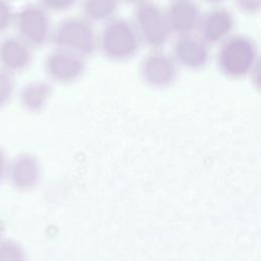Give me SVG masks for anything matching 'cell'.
<instances>
[{"mask_svg": "<svg viewBox=\"0 0 261 261\" xmlns=\"http://www.w3.org/2000/svg\"><path fill=\"white\" fill-rule=\"evenodd\" d=\"M141 40L133 21L113 16L104 22L98 36V48L109 60L121 62L133 58L139 51Z\"/></svg>", "mask_w": 261, "mask_h": 261, "instance_id": "1", "label": "cell"}, {"mask_svg": "<svg viewBox=\"0 0 261 261\" xmlns=\"http://www.w3.org/2000/svg\"><path fill=\"white\" fill-rule=\"evenodd\" d=\"M217 51V65L229 79L248 75L258 63V48L249 36L229 35L221 41Z\"/></svg>", "mask_w": 261, "mask_h": 261, "instance_id": "2", "label": "cell"}, {"mask_svg": "<svg viewBox=\"0 0 261 261\" xmlns=\"http://www.w3.org/2000/svg\"><path fill=\"white\" fill-rule=\"evenodd\" d=\"M50 42L54 48L67 50L83 57L98 48V36L90 20L82 16H67L52 28Z\"/></svg>", "mask_w": 261, "mask_h": 261, "instance_id": "3", "label": "cell"}, {"mask_svg": "<svg viewBox=\"0 0 261 261\" xmlns=\"http://www.w3.org/2000/svg\"><path fill=\"white\" fill-rule=\"evenodd\" d=\"M133 24L141 43L153 50L163 47L170 36L165 11L153 0H144L135 5Z\"/></svg>", "mask_w": 261, "mask_h": 261, "instance_id": "4", "label": "cell"}, {"mask_svg": "<svg viewBox=\"0 0 261 261\" xmlns=\"http://www.w3.org/2000/svg\"><path fill=\"white\" fill-rule=\"evenodd\" d=\"M18 36L32 48H40L50 42L52 31L49 11L40 3H28L14 13Z\"/></svg>", "mask_w": 261, "mask_h": 261, "instance_id": "5", "label": "cell"}, {"mask_svg": "<svg viewBox=\"0 0 261 261\" xmlns=\"http://www.w3.org/2000/svg\"><path fill=\"white\" fill-rule=\"evenodd\" d=\"M85 57L73 52L54 48L44 60V69L50 80L59 84H69L79 80L85 71Z\"/></svg>", "mask_w": 261, "mask_h": 261, "instance_id": "6", "label": "cell"}, {"mask_svg": "<svg viewBox=\"0 0 261 261\" xmlns=\"http://www.w3.org/2000/svg\"><path fill=\"white\" fill-rule=\"evenodd\" d=\"M201 13L198 23V35L210 46L223 41L230 35L236 24L233 12L220 4L212 5Z\"/></svg>", "mask_w": 261, "mask_h": 261, "instance_id": "7", "label": "cell"}, {"mask_svg": "<svg viewBox=\"0 0 261 261\" xmlns=\"http://www.w3.org/2000/svg\"><path fill=\"white\" fill-rule=\"evenodd\" d=\"M141 75L143 81L155 89H165L176 79V62L159 49L153 50L142 61Z\"/></svg>", "mask_w": 261, "mask_h": 261, "instance_id": "8", "label": "cell"}, {"mask_svg": "<svg viewBox=\"0 0 261 261\" xmlns=\"http://www.w3.org/2000/svg\"><path fill=\"white\" fill-rule=\"evenodd\" d=\"M172 52L176 63L192 70L204 67L209 59V45L194 33L176 36Z\"/></svg>", "mask_w": 261, "mask_h": 261, "instance_id": "9", "label": "cell"}, {"mask_svg": "<svg viewBox=\"0 0 261 261\" xmlns=\"http://www.w3.org/2000/svg\"><path fill=\"white\" fill-rule=\"evenodd\" d=\"M164 11L170 34L175 36L194 33L202 13L194 0H171Z\"/></svg>", "mask_w": 261, "mask_h": 261, "instance_id": "10", "label": "cell"}, {"mask_svg": "<svg viewBox=\"0 0 261 261\" xmlns=\"http://www.w3.org/2000/svg\"><path fill=\"white\" fill-rule=\"evenodd\" d=\"M6 176L14 189L20 192L31 191L37 187L41 178L40 162L32 154H19L8 163Z\"/></svg>", "mask_w": 261, "mask_h": 261, "instance_id": "11", "label": "cell"}, {"mask_svg": "<svg viewBox=\"0 0 261 261\" xmlns=\"http://www.w3.org/2000/svg\"><path fill=\"white\" fill-rule=\"evenodd\" d=\"M33 59L32 47L19 36H6L0 40V67L16 73L27 69Z\"/></svg>", "mask_w": 261, "mask_h": 261, "instance_id": "12", "label": "cell"}, {"mask_svg": "<svg viewBox=\"0 0 261 261\" xmlns=\"http://www.w3.org/2000/svg\"><path fill=\"white\" fill-rule=\"evenodd\" d=\"M53 93V87L46 81H31L19 92V103L23 109L32 113L41 112Z\"/></svg>", "mask_w": 261, "mask_h": 261, "instance_id": "13", "label": "cell"}, {"mask_svg": "<svg viewBox=\"0 0 261 261\" xmlns=\"http://www.w3.org/2000/svg\"><path fill=\"white\" fill-rule=\"evenodd\" d=\"M119 3V0H82L81 9L83 16L92 23L105 22L115 16Z\"/></svg>", "mask_w": 261, "mask_h": 261, "instance_id": "14", "label": "cell"}, {"mask_svg": "<svg viewBox=\"0 0 261 261\" xmlns=\"http://www.w3.org/2000/svg\"><path fill=\"white\" fill-rule=\"evenodd\" d=\"M24 259L25 251L17 241L0 238V261H21Z\"/></svg>", "mask_w": 261, "mask_h": 261, "instance_id": "15", "label": "cell"}, {"mask_svg": "<svg viewBox=\"0 0 261 261\" xmlns=\"http://www.w3.org/2000/svg\"><path fill=\"white\" fill-rule=\"evenodd\" d=\"M15 90L13 73L0 67V108L5 106L12 98Z\"/></svg>", "mask_w": 261, "mask_h": 261, "instance_id": "16", "label": "cell"}, {"mask_svg": "<svg viewBox=\"0 0 261 261\" xmlns=\"http://www.w3.org/2000/svg\"><path fill=\"white\" fill-rule=\"evenodd\" d=\"M14 12L8 0H0V34L6 31L13 22Z\"/></svg>", "mask_w": 261, "mask_h": 261, "instance_id": "17", "label": "cell"}, {"mask_svg": "<svg viewBox=\"0 0 261 261\" xmlns=\"http://www.w3.org/2000/svg\"><path fill=\"white\" fill-rule=\"evenodd\" d=\"M79 0H40V4L49 12H64L72 8Z\"/></svg>", "mask_w": 261, "mask_h": 261, "instance_id": "18", "label": "cell"}, {"mask_svg": "<svg viewBox=\"0 0 261 261\" xmlns=\"http://www.w3.org/2000/svg\"><path fill=\"white\" fill-rule=\"evenodd\" d=\"M236 8L246 15L259 14L261 10V0H232Z\"/></svg>", "mask_w": 261, "mask_h": 261, "instance_id": "19", "label": "cell"}, {"mask_svg": "<svg viewBox=\"0 0 261 261\" xmlns=\"http://www.w3.org/2000/svg\"><path fill=\"white\" fill-rule=\"evenodd\" d=\"M7 167H8V161L6 158V154L4 150L0 147V184L2 182V180L7 174Z\"/></svg>", "mask_w": 261, "mask_h": 261, "instance_id": "20", "label": "cell"}, {"mask_svg": "<svg viewBox=\"0 0 261 261\" xmlns=\"http://www.w3.org/2000/svg\"><path fill=\"white\" fill-rule=\"evenodd\" d=\"M144 0H119V2H122L124 4H129V5H137L141 3Z\"/></svg>", "mask_w": 261, "mask_h": 261, "instance_id": "21", "label": "cell"}, {"mask_svg": "<svg viewBox=\"0 0 261 261\" xmlns=\"http://www.w3.org/2000/svg\"><path fill=\"white\" fill-rule=\"evenodd\" d=\"M203 1L211 5H218V4H221L224 0H203Z\"/></svg>", "mask_w": 261, "mask_h": 261, "instance_id": "22", "label": "cell"}, {"mask_svg": "<svg viewBox=\"0 0 261 261\" xmlns=\"http://www.w3.org/2000/svg\"><path fill=\"white\" fill-rule=\"evenodd\" d=\"M3 231H4V224H3V221L0 218V238H1L2 233H3Z\"/></svg>", "mask_w": 261, "mask_h": 261, "instance_id": "23", "label": "cell"}]
</instances>
